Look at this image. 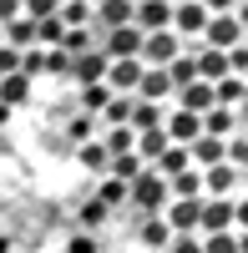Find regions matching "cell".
Segmentation results:
<instances>
[{
	"label": "cell",
	"instance_id": "5",
	"mask_svg": "<svg viewBox=\"0 0 248 253\" xmlns=\"http://www.w3.org/2000/svg\"><path fill=\"white\" fill-rule=\"evenodd\" d=\"M243 41V26H238V15H208V26H203V46L208 51H228Z\"/></svg>",
	"mask_w": 248,
	"mask_h": 253
},
{
	"label": "cell",
	"instance_id": "15",
	"mask_svg": "<svg viewBox=\"0 0 248 253\" xmlns=\"http://www.w3.org/2000/svg\"><path fill=\"white\" fill-rule=\"evenodd\" d=\"M167 96H172V86H167V71H147V66H142V81H137V101H157V107H162Z\"/></svg>",
	"mask_w": 248,
	"mask_h": 253
},
{
	"label": "cell",
	"instance_id": "36",
	"mask_svg": "<svg viewBox=\"0 0 248 253\" xmlns=\"http://www.w3.org/2000/svg\"><path fill=\"white\" fill-rule=\"evenodd\" d=\"M198 5H203V10H208V15H228V10L238 5V0H198Z\"/></svg>",
	"mask_w": 248,
	"mask_h": 253
},
{
	"label": "cell",
	"instance_id": "20",
	"mask_svg": "<svg viewBox=\"0 0 248 253\" xmlns=\"http://www.w3.org/2000/svg\"><path fill=\"white\" fill-rule=\"evenodd\" d=\"M188 167H193V162H188V147H172V142H167V152L157 157V167H152V172L167 182V177H177V172H188Z\"/></svg>",
	"mask_w": 248,
	"mask_h": 253
},
{
	"label": "cell",
	"instance_id": "27",
	"mask_svg": "<svg viewBox=\"0 0 248 253\" xmlns=\"http://www.w3.org/2000/svg\"><path fill=\"white\" fill-rule=\"evenodd\" d=\"M107 101H112V91L101 86V81H91V86H81V112H86V117H96L101 107H107Z\"/></svg>",
	"mask_w": 248,
	"mask_h": 253
},
{
	"label": "cell",
	"instance_id": "33",
	"mask_svg": "<svg viewBox=\"0 0 248 253\" xmlns=\"http://www.w3.org/2000/svg\"><path fill=\"white\" fill-rule=\"evenodd\" d=\"M203 253H238V238H233V233H208Z\"/></svg>",
	"mask_w": 248,
	"mask_h": 253
},
{
	"label": "cell",
	"instance_id": "39",
	"mask_svg": "<svg viewBox=\"0 0 248 253\" xmlns=\"http://www.w3.org/2000/svg\"><path fill=\"white\" fill-rule=\"evenodd\" d=\"M0 26H5V20H0Z\"/></svg>",
	"mask_w": 248,
	"mask_h": 253
},
{
	"label": "cell",
	"instance_id": "21",
	"mask_svg": "<svg viewBox=\"0 0 248 253\" xmlns=\"http://www.w3.org/2000/svg\"><path fill=\"white\" fill-rule=\"evenodd\" d=\"M76 162L86 167V172H107V162H112V157H107V147L91 137V142H81V147H76Z\"/></svg>",
	"mask_w": 248,
	"mask_h": 253
},
{
	"label": "cell",
	"instance_id": "30",
	"mask_svg": "<svg viewBox=\"0 0 248 253\" xmlns=\"http://www.w3.org/2000/svg\"><path fill=\"white\" fill-rule=\"evenodd\" d=\"M66 137H71L76 147H81V142H91V137H96V117H86V112L71 117V122H66Z\"/></svg>",
	"mask_w": 248,
	"mask_h": 253
},
{
	"label": "cell",
	"instance_id": "11",
	"mask_svg": "<svg viewBox=\"0 0 248 253\" xmlns=\"http://www.w3.org/2000/svg\"><path fill=\"white\" fill-rule=\"evenodd\" d=\"M162 117H167V112H162L157 101H137V96H132V112H127V132H132V137H142V132H157V126H162Z\"/></svg>",
	"mask_w": 248,
	"mask_h": 253
},
{
	"label": "cell",
	"instance_id": "7",
	"mask_svg": "<svg viewBox=\"0 0 248 253\" xmlns=\"http://www.w3.org/2000/svg\"><path fill=\"white\" fill-rule=\"evenodd\" d=\"M203 26H208V10L198 5V0H172V36H203Z\"/></svg>",
	"mask_w": 248,
	"mask_h": 253
},
{
	"label": "cell",
	"instance_id": "1",
	"mask_svg": "<svg viewBox=\"0 0 248 253\" xmlns=\"http://www.w3.org/2000/svg\"><path fill=\"white\" fill-rule=\"evenodd\" d=\"M127 198L142 208V213H152V218H157V208L167 203V182H162L157 172H147V167H142V172L127 182Z\"/></svg>",
	"mask_w": 248,
	"mask_h": 253
},
{
	"label": "cell",
	"instance_id": "35",
	"mask_svg": "<svg viewBox=\"0 0 248 253\" xmlns=\"http://www.w3.org/2000/svg\"><path fill=\"white\" fill-rule=\"evenodd\" d=\"M167 253H203V243H198L193 233H177V238L167 243Z\"/></svg>",
	"mask_w": 248,
	"mask_h": 253
},
{
	"label": "cell",
	"instance_id": "12",
	"mask_svg": "<svg viewBox=\"0 0 248 253\" xmlns=\"http://www.w3.org/2000/svg\"><path fill=\"white\" fill-rule=\"evenodd\" d=\"M193 51H198V46H182V51H177V56L167 61V66H162V71H167V86H172V91H182V86H193V81H198Z\"/></svg>",
	"mask_w": 248,
	"mask_h": 253
},
{
	"label": "cell",
	"instance_id": "34",
	"mask_svg": "<svg viewBox=\"0 0 248 253\" xmlns=\"http://www.w3.org/2000/svg\"><path fill=\"white\" fill-rule=\"evenodd\" d=\"M61 71H71V56L66 51H46V76H61Z\"/></svg>",
	"mask_w": 248,
	"mask_h": 253
},
{
	"label": "cell",
	"instance_id": "37",
	"mask_svg": "<svg viewBox=\"0 0 248 253\" xmlns=\"http://www.w3.org/2000/svg\"><path fill=\"white\" fill-rule=\"evenodd\" d=\"M81 218H86V223H101V218H107V208H101V203H96V198H91V203H86V208H81Z\"/></svg>",
	"mask_w": 248,
	"mask_h": 253
},
{
	"label": "cell",
	"instance_id": "22",
	"mask_svg": "<svg viewBox=\"0 0 248 253\" xmlns=\"http://www.w3.org/2000/svg\"><path fill=\"white\" fill-rule=\"evenodd\" d=\"M96 142H101V147H107V157H127V152H132V142H137V137L127 132V126H107V132H101Z\"/></svg>",
	"mask_w": 248,
	"mask_h": 253
},
{
	"label": "cell",
	"instance_id": "13",
	"mask_svg": "<svg viewBox=\"0 0 248 253\" xmlns=\"http://www.w3.org/2000/svg\"><path fill=\"white\" fill-rule=\"evenodd\" d=\"M0 31H5L0 46H10V51H31V46H36V20H26V15H10Z\"/></svg>",
	"mask_w": 248,
	"mask_h": 253
},
{
	"label": "cell",
	"instance_id": "8",
	"mask_svg": "<svg viewBox=\"0 0 248 253\" xmlns=\"http://www.w3.org/2000/svg\"><path fill=\"white\" fill-rule=\"evenodd\" d=\"M198 213H203V198H177L162 223H167V233L177 238V233H193V228H198Z\"/></svg>",
	"mask_w": 248,
	"mask_h": 253
},
{
	"label": "cell",
	"instance_id": "25",
	"mask_svg": "<svg viewBox=\"0 0 248 253\" xmlns=\"http://www.w3.org/2000/svg\"><path fill=\"white\" fill-rule=\"evenodd\" d=\"M61 36H66V26H61L56 15H46V20H36V46H46V51H56V46H61Z\"/></svg>",
	"mask_w": 248,
	"mask_h": 253
},
{
	"label": "cell",
	"instance_id": "28",
	"mask_svg": "<svg viewBox=\"0 0 248 253\" xmlns=\"http://www.w3.org/2000/svg\"><path fill=\"white\" fill-rule=\"evenodd\" d=\"M127 112H132V96H112L101 107V126H127Z\"/></svg>",
	"mask_w": 248,
	"mask_h": 253
},
{
	"label": "cell",
	"instance_id": "16",
	"mask_svg": "<svg viewBox=\"0 0 248 253\" xmlns=\"http://www.w3.org/2000/svg\"><path fill=\"white\" fill-rule=\"evenodd\" d=\"M203 187H208L213 198H228L233 187H238V167H228V162H218V167H208V172H203Z\"/></svg>",
	"mask_w": 248,
	"mask_h": 253
},
{
	"label": "cell",
	"instance_id": "10",
	"mask_svg": "<svg viewBox=\"0 0 248 253\" xmlns=\"http://www.w3.org/2000/svg\"><path fill=\"white\" fill-rule=\"evenodd\" d=\"M198 122H203V137H218V142H228L238 132V112L233 107H208Z\"/></svg>",
	"mask_w": 248,
	"mask_h": 253
},
{
	"label": "cell",
	"instance_id": "14",
	"mask_svg": "<svg viewBox=\"0 0 248 253\" xmlns=\"http://www.w3.org/2000/svg\"><path fill=\"white\" fill-rule=\"evenodd\" d=\"M208 107H218L208 81H193V86H182V91H177V112H193V117H203Z\"/></svg>",
	"mask_w": 248,
	"mask_h": 253
},
{
	"label": "cell",
	"instance_id": "26",
	"mask_svg": "<svg viewBox=\"0 0 248 253\" xmlns=\"http://www.w3.org/2000/svg\"><path fill=\"white\" fill-rule=\"evenodd\" d=\"M167 187H172L177 198H203V172H193V167H188V172L167 177Z\"/></svg>",
	"mask_w": 248,
	"mask_h": 253
},
{
	"label": "cell",
	"instance_id": "17",
	"mask_svg": "<svg viewBox=\"0 0 248 253\" xmlns=\"http://www.w3.org/2000/svg\"><path fill=\"white\" fill-rule=\"evenodd\" d=\"M71 76L81 81V86L101 81V76H107V56H101V51H86V56H76V61H71Z\"/></svg>",
	"mask_w": 248,
	"mask_h": 253
},
{
	"label": "cell",
	"instance_id": "38",
	"mask_svg": "<svg viewBox=\"0 0 248 253\" xmlns=\"http://www.w3.org/2000/svg\"><path fill=\"white\" fill-rule=\"evenodd\" d=\"M5 122H10V107H0V126H5Z\"/></svg>",
	"mask_w": 248,
	"mask_h": 253
},
{
	"label": "cell",
	"instance_id": "4",
	"mask_svg": "<svg viewBox=\"0 0 248 253\" xmlns=\"http://www.w3.org/2000/svg\"><path fill=\"white\" fill-rule=\"evenodd\" d=\"M137 51H142V31H137V26L101 31V56H107V61H132Z\"/></svg>",
	"mask_w": 248,
	"mask_h": 253
},
{
	"label": "cell",
	"instance_id": "9",
	"mask_svg": "<svg viewBox=\"0 0 248 253\" xmlns=\"http://www.w3.org/2000/svg\"><path fill=\"white\" fill-rule=\"evenodd\" d=\"M91 26H96V31L132 26V0H101V5H91Z\"/></svg>",
	"mask_w": 248,
	"mask_h": 253
},
{
	"label": "cell",
	"instance_id": "29",
	"mask_svg": "<svg viewBox=\"0 0 248 253\" xmlns=\"http://www.w3.org/2000/svg\"><path fill=\"white\" fill-rule=\"evenodd\" d=\"M142 243H147V248H167V243H172L167 223H162V218H147V223H142Z\"/></svg>",
	"mask_w": 248,
	"mask_h": 253
},
{
	"label": "cell",
	"instance_id": "19",
	"mask_svg": "<svg viewBox=\"0 0 248 253\" xmlns=\"http://www.w3.org/2000/svg\"><path fill=\"white\" fill-rule=\"evenodd\" d=\"M188 162H198V167H218V162H223V142H218V137H198V142H188Z\"/></svg>",
	"mask_w": 248,
	"mask_h": 253
},
{
	"label": "cell",
	"instance_id": "24",
	"mask_svg": "<svg viewBox=\"0 0 248 253\" xmlns=\"http://www.w3.org/2000/svg\"><path fill=\"white\" fill-rule=\"evenodd\" d=\"M56 20H61L66 31H76V26H86V20H91V5H86V0H61Z\"/></svg>",
	"mask_w": 248,
	"mask_h": 253
},
{
	"label": "cell",
	"instance_id": "2",
	"mask_svg": "<svg viewBox=\"0 0 248 253\" xmlns=\"http://www.w3.org/2000/svg\"><path fill=\"white\" fill-rule=\"evenodd\" d=\"M182 51V41L172 36V31H152V36H142V51H137V61H142V66H147V71H162V66H167V61Z\"/></svg>",
	"mask_w": 248,
	"mask_h": 253
},
{
	"label": "cell",
	"instance_id": "6",
	"mask_svg": "<svg viewBox=\"0 0 248 253\" xmlns=\"http://www.w3.org/2000/svg\"><path fill=\"white\" fill-rule=\"evenodd\" d=\"M238 203L233 198H208L203 203V213H198V228H208V233H228V223H238Z\"/></svg>",
	"mask_w": 248,
	"mask_h": 253
},
{
	"label": "cell",
	"instance_id": "23",
	"mask_svg": "<svg viewBox=\"0 0 248 253\" xmlns=\"http://www.w3.org/2000/svg\"><path fill=\"white\" fill-rule=\"evenodd\" d=\"M213 101L238 112V101H243V76H223V81H213Z\"/></svg>",
	"mask_w": 248,
	"mask_h": 253
},
{
	"label": "cell",
	"instance_id": "18",
	"mask_svg": "<svg viewBox=\"0 0 248 253\" xmlns=\"http://www.w3.org/2000/svg\"><path fill=\"white\" fill-rule=\"evenodd\" d=\"M20 101H31V81L20 76V71H10V76H0V107H20Z\"/></svg>",
	"mask_w": 248,
	"mask_h": 253
},
{
	"label": "cell",
	"instance_id": "3",
	"mask_svg": "<svg viewBox=\"0 0 248 253\" xmlns=\"http://www.w3.org/2000/svg\"><path fill=\"white\" fill-rule=\"evenodd\" d=\"M132 26H137L142 36L172 31V0H132Z\"/></svg>",
	"mask_w": 248,
	"mask_h": 253
},
{
	"label": "cell",
	"instance_id": "32",
	"mask_svg": "<svg viewBox=\"0 0 248 253\" xmlns=\"http://www.w3.org/2000/svg\"><path fill=\"white\" fill-rule=\"evenodd\" d=\"M96 203H101V208H122V203H127V182L107 177V182H101V193H96Z\"/></svg>",
	"mask_w": 248,
	"mask_h": 253
},
{
	"label": "cell",
	"instance_id": "31",
	"mask_svg": "<svg viewBox=\"0 0 248 253\" xmlns=\"http://www.w3.org/2000/svg\"><path fill=\"white\" fill-rule=\"evenodd\" d=\"M20 76H26V81H36V76H46V51H20Z\"/></svg>",
	"mask_w": 248,
	"mask_h": 253
}]
</instances>
